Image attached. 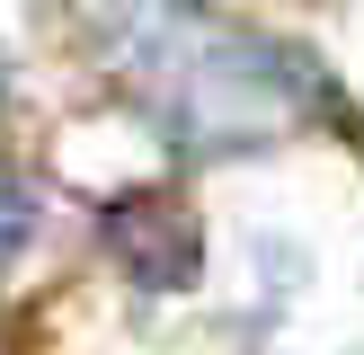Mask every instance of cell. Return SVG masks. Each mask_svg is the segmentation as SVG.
I'll use <instances>...</instances> for the list:
<instances>
[{"mask_svg": "<svg viewBox=\"0 0 364 355\" xmlns=\"http://www.w3.org/2000/svg\"><path fill=\"white\" fill-rule=\"evenodd\" d=\"M89 45L107 80L187 151H258L329 106L311 53L213 0H98Z\"/></svg>", "mask_w": 364, "mask_h": 355, "instance_id": "cell-1", "label": "cell"}, {"mask_svg": "<svg viewBox=\"0 0 364 355\" xmlns=\"http://www.w3.org/2000/svg\"><path fill=\"white\" fill-rule=\"evenodd\" d=\"M98 240L142 293H187L205 275V231H196L187 195H169V187H124L98 213Z\"/></svg>", "mask_w": 364, "mask_h": 355, "instance_id": "cell-2", "label": "cell"}, {"mask_svg": "<svg viewBox=\"0 0 364 355\" xmlns=\"http://www.w3.org/2000/svg\"><path fill=\"white\" fill-rule=\"evenodd\" d=\"M36 222H45V195H36V178H27V169H9V160H0V275H9V266L27 258V240H36Z\"/></svg>", "mask_w": 364, "mask_h": 355, "instance_id": "cell-3", "label": "cell"}, {"mask_svg": "<svg viewBox=\"0 0 364 355\" xmlns=\"http://www.w3.org/2000/svg\"><path fill=\"white\" fill-rule=\"evenodd\" d=\"M0 89H9V62H0Z\"/></svg>", "mask_w": 364, "mask_h": 355, "instance_id": "cell-4", "label": "cell"}]
</instances>
